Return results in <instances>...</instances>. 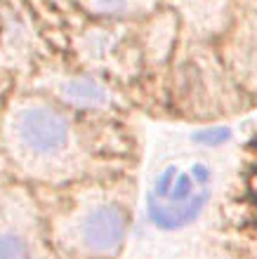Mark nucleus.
<instances>
[{
  "label": "nucleus",
  "instance_id": "obj_1",
  "mask_svg": "<svg viewBox=\"0 0 257 259\" xmlns=\"http://www.w3.org/2000/svg\"><path fill=\"white\" fill-rule=\"evenodd\" d=\"M5 149L21 170L35 179L57 182L78 172L81 137L66 109L41 97L12 104L3 120Z\"/></svg>",
  "mask_w": 257,
  "mask_h": 259
},
{
  "label": "nucleus",
  "instance_id": "obj_2",
  "mask_svg": "<svg viewBox=\"0 0 257 259\" xmlns=\"http://www.w3.org/2000/svg\"><path fill=\"white\" fill-rule=\"evenodd\" d=\"M212 186L215 172L205 160L165 165L146 191V217L161 231H182L201 219Z\"/></svg>",
  "mask_w": 257,
  "mask_h": 259
},
{
  "label": "nucleus",
  "instance_id": "obj_3",
  "mask_svg": "<svg viewBox=\"0 0 257 259\" xmlns=\"http://www.w3.org/2000/svg\"><path fill=\"white\" fill-rule=\"evenodd\" d=\"M61 245L74 257L111 259L130 231V210L118 198L92 193L76 200L57 222Z\"/></svg>",
  "mask_w": 257,
  "mask_h": 259
},
{
  "label": "nucleus",
  "instance_id": "obj_4",
  "mask_svg": "<svg viewBox=\"0 0 257 259\" xmlns=\"http://www.w3.org/2000/svg\"><path fill=\"white\" fill-rule=\"evenodd\" d=\"M54 97L59 104H64V109L76 111H104L114 102L106 82L88 73L61 75L54 82Z\"/></svg>",
  "mask_w": 257,
  "mask_h": 259
},
{
  "label": "nucleus",
  "instance_id": "obj_5",
  "mask_svg": "<svg viewBox=\"0 0 257 259\" xmlns=\"http://www.w3.org/2000/svg\"><path fill=\"white\" fill-rule=\"evenodd\" d=\"M229 62L248 90L257 92V12L236 24L229 42Z\"/></svg>",
  "mask_w": 257,
  "mask_h": 259
},
{
  "label": "nucleus",
  "instance_id": "obj_6",
  "mask_svg": "<svg viewBox=\"0 0 257 259\" xmlns=\"http://www.w3.org/2000/svg\"><path fill=\"white\" fill-rule=\"evenodd\" d=\"M0 259H43L41 243L28 226L7 219L0 224Z\"/></svg>",
  "mask_w": 257,
  "mask_h": 259
},
{
  "label": "nucleus",
  "instance_id": "obj_7",
  "mask_svg": "<svg viewBox=\"0 0 257 259\" xmlns=\"http://www.w3.org/2000/svg\"><path fill=\"white\" fill-rule=\"evenodd\" d=\"M234 139V130L227 125H205V127L191 132V142L201 149H219Z\"/></svg>",
  "mask_w": 257,
  "mask_h": 259
},
{
  "label": "nucleus",
  "instance_id": "obj_8",
  "mask_svg": "<svg viewBox=\"0 0 257 259\" xmlns=\"http://www.w3.org/2000/svg\"><path fill=\"white\" fill-rule=\"evenodd\" d=\"M135 5L137 0H88V7L99 17H125Z\"/></svg>",
  "mask_w": 257,
  "mask_h": 259
}]
</instances>
